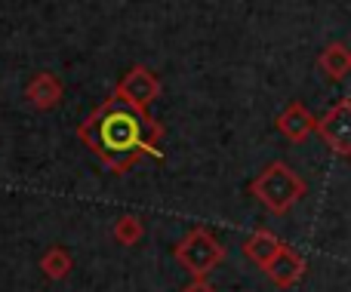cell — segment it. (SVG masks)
Wrapping results in <instances>:
<instances>
[{
  "mask_svg": "<svg viewBox=\"0 0 351 292\" xmlns=\"http://www.w3.org/2000/svg\"><path fill=\"white\" fill-rule=\"evenodd\" d=\"M317 68H321L324 77H330L333 83H342L351 71V49L346 40H333L321 49L317 55Z\"/></svg>",
  "mask_w": 351,
  "mask_h": 292,
  "instance_id": "9c48e42d",
  "label": "cell"
},
{
  "mask_svg": "<svg viewBox=\"0 0 351 292\" xmlns=\"http://www.w3.org/2000/svg\"><path fill=\"white\" fill-rule=\"evenodd\" d=\"M222 258H225L222 243H219V240L213 237V231H206V228H191V231L179 240V246H176V262L191 277H206Z\"/></svg>",
  "mask_w": 351,
  "mask_h": 292,
  "instance_id": "3957f363",
  "label": "cell"
},
{
  "mask_svg": "<svg viewBox=\"0 0 351 292\" xmlns=\"http://www.w3.org/2000/svg\"><path fill=\"white\" fill-rule=\"evenodd\" d=\"M40 271L47 280H65L71 274V252L65 246H49L40 256Z\"/></svg>",
  "mask_w": 351,
  "mask_h": 292,
  "instance_id": "8fae6325",
  "label": "cell"
},
{
  "mask_svg": "<svg viewBox=\"0 0 351 292\" xmlns=\"http://www.w3.org/2000/svg\"><path fill=\"white\" fill-rule=\"evenodd\" d=\"M142 237H145V222L139 215H121L114 222V240L121 246H136Z\"/></svg>",
  "mask_w": 351,
  "mask_h": 292,
  "instance_id": "7c38bea8",
  "label": "cell"
},
{
  "mask_svg": "<svg viewBox=\"0 0 351 292\" xmlns=\"http://www.w3.org/2000/svg\"><path fill=\"white\" fill-rule=\"evenodd\" d=\"M315 120H317V117L311 114V111L305 108L302 102H290L278 114V120H274V123H278V129L290 142H305L311 133H315Z\"/></svg>",
  "mask_w": 351,
  "mask_h": 292,
  "instance_id": "52a82bcc",
  "label": "cell"
},
{
  "mask_svg": "<svg viewBox=\"0 0 351 292\" xmlns=\"http://www.w3.org/2000/svg\"><path fill=\"white\" fill-rule=\"evenodd\" d=\"M250 194L274 215H287L305 194H308V182L284 160L268 163L259 176L250 182Z\"/></svg>",
  "mask_w": 351,
  "mask_h": 292,
  "instance_id": "7a4b0ae2",
  "label": "cell"
},
{
  "mask_svg": "<svg viewBox=\"0 0 351 292\" xmlns=\"http://www.w3.org/2000/svg\"><path fill=\"white\" fill-rule=\"evenodd\" d=\"M25 96H28V102L34 105L37 111H49V108H56V105L62 102L65 86H62V80L56 77V74L40 71L28 86H25Z\"/></svg>",
  "mask_w": 351,
  "mask_h": 292,
  "instance_id": "ba28073f",
  "label": "cell"
},
{
  "mask_svg": "<svg viewBox=\"0 0 351 292\" xmlns=\"http://www.w3.org/2000/svg\"><path fill=\"white\" fill-rule=\"evenodd\" d=\"M315 133L327 142V148H333L339 157L351 154V98L336 102L321 120H315Z\"/></svg>",
  "mask_w": 351,
  "mask_h": 292,
  "instance_id": "5b68a950",
  "label": "cell"
},
{
  "mask_svg": "<svg viewBox=\"0 0 351 292\" xmlns=\"http://www.w3.org/2000/svg\"><path fill=\"white\" fill-rule=\"evenodd\" d=\"M158 96H160V80L148 65H133L121 77V83L114 86V92H111V98L130 105L139 114H148V108H152V102Z\"/></svg>",
  "mask_w": 351,
  "mask_h": 292,
  "instance_id": "277c9868",
  "label": "cell"
},
{
  "mask_svg": "<svg viewBox=\"0 0 351 292\" xmlns=\"http://www.w3.org/2000/svg\"><path fill=\"white\" fill-rule=\"evenodd\" d=\"M280 246L284 243H280L271 231H256V234H250V237L243 240V256H247L253 265L265 268V265L280 252Z\"/></svg>",
  "mask_w": 351,
  "mask_h": 292,
  "instance_id": "30bf717a",
  "label": "cell"
},
{
  "mask_svg": "<svg viewBox=\"0 0 351 292\" xmlns=\"http://www.w3.org/2000/svg\"><path fill=\"white\" fill-rule=\"evenodd\" d=\"M182 292H216V287H213V283H206V277H194V280L188 283Z\"/></svg>",
  "mask_w": 351,
  "mask_h": 292,
  "instance_id": "4fadbf2b",
  "label": "cell"
},
{
  "mask_svg": "<svg viewBox=\"0 0 351 292\" xmlns=\"http://www.w3.org/2000/svg\"><path fill=\"white\" fill-rule=\"evenodd\" d=\"M262 271H265L268 280H271L278 289H290V287H296V283L305 277L308 265H305V258L296 256L290 246H280V252H278V256H274Z\"/></svg>",
  "mask_w": 351,
  "mask_h": 292,
  "instance_id": "8992f818",
  "label": "cell"
},
{
  "mask_svg": "<svg viewBox=\"0 0 351 292\" xmlns=\"http://www.w3.org/2000/svg\"><path fill=\"white\" fill-rule=\"evenodd\" d=\"M77 139L108 166L114 176H123L139 160L160 157L164 127L152 114H139L117 98H105L77 127Z\"/></svg>",
  "mask_w": 351,
  "mask_h": 292,
  "instance_id": "6da1fadb",
  "label": "cell"
}]
</instances>
